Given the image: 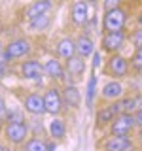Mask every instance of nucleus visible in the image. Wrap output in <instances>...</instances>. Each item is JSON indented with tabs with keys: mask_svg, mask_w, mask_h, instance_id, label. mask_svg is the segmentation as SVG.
I'll use <instances>...</instances> for the list:
<instances>
[{
	"mask_svg": "<svg viewBox=\"0 0 142 151\" xmlns=\"http://www.w3.org/2000/svg\"><path fill=\"white\" fill-rule=\"evenodd\" d=\"M95 51V45H93V40L89 36H80L78 40H76V55L85 59V57L93 55Z\"/></svg>",
	"mask_w": 142,
	"mask_h": 151,
	"instance_id": "14",
	"label": "nucleus"
},
{
	"mask_svg": "<svg viewBox=\"0 0 142 151\" xmlns=\"http://www.w3.org/2000/svg\"><path fill=\"white\" fill-rule=\"evenodd\" d=\"M135 129V117L133 113H120L112 121V136H127Z\"/></svg>",
	"mask_w": 142,
	"mask_h": 151,
	"instance_id": "2",
	"label": "nucleus"
},
{
	"mask_svg": "<svg viewBox=\"0 0 142 151\" xmlns=\"http://www.w3.org/2000/svg\"><path fill=\"white\" fill-rule=\"evenodd\" d=\"M23 151H47L46 147V142L40 138H28L25 142V149Z\"/></svg>",
	"mask_w": 142,
	"mask_h": 151,
	"instance_id": "21",
	"label": "nucleus"
},
{
	"mask_svg": "<svg viewBox=\"0 0 142 151\" xmlns=\"http://www.w3.org/2000/svg\"><path fill=\"white\" fill-rule=\"evenodd\" d=\"M53 8V2L51 0H36L32 2L30 6L27 8V19L38 17V15H44V13H49V9Z\"/></svg>",
	"mask_w": 142,
	"mask_h": 151,
	"instance_id": "11",
	"label": "nucleus"
},
{
	"mask_svg": "<svg viewBox=\"0 0 142 151\" xmlns=\"http://www.w3.org/2000/svg\"><path fill=\"white\" fill-rule=\"evenodd\" d=\"M135 127H138V129H142V110L140 111H135Z\"/></svg>",
	"mask_w": 142,
	"mask_h": 151,
	"instance_id": "30",
	"label": "nucleus"
},
{
	"mask_svg": "<svg viewBox=\"0 0 142 151\" xmlns=\"http://www.w3.org/2000/svg\"><path fill=\"white\" fill-rule=\"evenodd\" d=\"M138 25H140V27H142V15H140V19H138Z\"/></svg>",
	"mask_w": 142,
	"mask_h": 151,
	"instance_id": "34",
	"label": "nucleus"
},
{
	"mask_svg": "<svg viewBox=\"0 0 142 151\" xmlns=\"http://www.w3.org/2000/svg\"><path fill=\"white\" fill-rule=\"evenodd\" d=\"M120 2L121 0H104V8H106V12L108 9H116L117 6H120Z\"/></svg>",
	"mask_w": 142,
	"mask_h": 151,
	"instance_id": "25",
	"label": "nucleus"
},
{
	"mask_svg": "<svg viewBox=\"0 0 142 151\" xmlns=\"http://www.w3.org/2000/svg\"><path fill=\"white\" fill-rule=\"evenodd\" d=\"M44 74L53 79H64V68L57 59H47L44 64Z\"/></svg>",
	"mask_w": 142,
	"mask_h": 151,
	"instance_id": "12",
	"label": "nucleus"
},
{
	"mask_svg": "<svg viewBox=\"0 0 142 151\" xmlns=\"http://www.w3.org/2000/svg\"><path fill=\"white\" fill-rule=\"evenodd\" d=\"M23 108L32 113V115H44L46 113V106H44V96H40L38 93H30L25 96L23 100Z\"/></svg>",
	"mask_w": 142,
	"mask_h": 151,
	"instance_id": "6",
	"label": "nucleus"
},
{
	"mask_svg": "<svg viewBox=\"0 0 142 151\" xmlns=\"http://www.w3.org/2000/svg\"><path fill=\"white\" fill-rule=\"evenodd\" d=\"M133 102H135V111H140L142 110V94L133 96Z\"/></svg>",
	"mask_w": 142,
	"mask_h": 151,
	"instance_id": "28",
	"label": "nucleus"
},
{
	"mask_svg": "<svg viewBox=\"0 0 142 151\" xmlns=\"http://www.w3.org/2000/svg\"><path fill=\"white\" fill-rule=\"evenodd\" d=\"M125 12L120 8L116 9H108L106 15H104V30L106 32H116V30H121L123 25H125Z\"/></svg>",
	"mask_w": 142,
	"mask_h": 151,
	"instance_id": "4",
	"label": "nucleus"
},
{
	"mask_svg": "<svg viewBox=\"0 0 142 151\" xmlns=\"http://www.w3.org/2000/svg\"><path fill=\"white\" fill-rule=\"evenodd\" d=\"M108 68H110V72L114 76H117V78H121V76L127 74V70H129V64H127V60L123 59L121 55H114L110 59V63H108Z\"/></svg>",
	"mask_w": 142,
	"mask_h": 151,
	"instance_id": "15",
	"label": "nucleus"
},
{
	"mask_svg": "<svg viewBox=\"0 0 142 151\" xmlns=\"http://www.w3.org/2000/svg\"><path fill=\"white\" fill-rule=\"evenodd\" d=\"M9 60H12V59H9V57L6 55V51H0V66H8V63H9Z\"/></svg>",
	"mask_w": 142,
	"mask_h": 151,
	"instance_id": "29",
	"label": "nucleus"
},
{
	"mask_svg": "<svg viewBox=\"0 0 142 151\" xmlns=\"http://www.w3.org/2000/svg\"><path fill=\"white\" fill-rule=\"evenodd\" d=\"M123 94V85L117 81H108L102 87V96L108 98V100H114V98H120Z\"/></svg>",
	"mask_w": 142,
	"mask_h": 151,
	"instance_id": "18",
	"label": "nucleus"
},
{
	"mask_svg": "<svg viewBox=\"0 0 142 151\" xmlns=\"http://www.w3.org/2000/svg\"><path fill=\"white\" fill-rule=\"evenodd\" d=\"M133 44L136 45V49L142 45V30H136V34L133 36Z\"/></svg>",
	"mask_w": 142,
	"mask_h": 151,
	"instance_id": "27",
	"label": "nucleus"
},
{
	"mask_svg": "<svg viewBox=\"0 0 142 151\" xmlns=\"http://www.w3.org/2000/svg\"><path fill=\"white\" fill-rule=\"evenodd\" d=\"M4 121H6V123H25L21 111H8L6 117H4Z\"/></svg>",
	"mask_w": 142,
	"mask_h": 151,
	"instance_id": "23",
	"label": "nucleus"
},
{
	"mask_svg": "<svg viewBox=\"0 0 142 151\" xmlns=\"http://www.w3.org/2000/svg\"><path fill=\"white\" fill-rule=\"evenodd\" d=\"M44 106H46V113L59 115L61 110H63V96H61L59 89H55V87L47 89L44 94Z\"/></svg>",
	"mask_w": 142,
	"mask_h": 151,
	"instance_id": "5",
	"label": "nucleus"
},
{
	"mask_svg": "<svg viewBox=\"0 0 142 151\" xmlns=\"http://www.w3.org/2000/svg\"><path fill=\"white\" fill-rule=\"evenodd\" d=\"M44 74V64H40L38 60H25L21 64V76L25 79H40V76Z\"/></svg>",
	"mask_w": 142,
	"mask_h": 151,
	"instance_id": "7",
	"label": "nucleus"
},
{
	"mask_svg": "<svg viewBox=\"0 0 142 151\" xmlns=\"http://www.w3.org/2000/svg\"><path fill=\"white\" fill-rule=\"evenodd\" d=\"M0 125H2V119H0Z\"/></svg>",
	"mask_w": 142,
	"mask_h": 151,
	"instance_id": "37",
	"label": "nucleus"
},
{
	"mask_svg": "<svg viewBox=\"0 0 142 151\" xmlns=\"http://www.w3.org/2000/svg\"><path fill=\"white\" fill-rule=\"evenodd\" d=\"M114 117H116V113L112 111V108H104L97 113V123L99 125H106V123L114 121Z\"/></svg>",
	"mask_w": 142,
	"mask_h": 151,
	"instance_id": "22",
	"label": "nucleus"
},
{
	"mask_svg": "<svg viewBox=\"0 0 142 151\" xmlns=\"http://www.w3.org/2000/svg\"><path fill=\"white\" fill-rule=\"evenodd\" d=\"M89 17V4L85 0H76L72 4V21L76 25H83Z\"/></svg>",
	"mask_w": 142,
	"mask_h": 151,
	"instance_id": "8",
	"label": "nucleus"
},
{
	"mask_svg": "<svg viewBox=\"0 0 142 151\" xmlns=\"http://www.w3.org/2000/svg\"><path fill=\"white\" fill-rule=\"evenodd\" d=\"M57 55L61 59H70V57L76 55V42L72 38H63L57 44Z\"/></svg>",
	"mask_w": 142,
	"mask_h": 151,
	"instance_id": "13",
	"label": "nucleus"
},
{
	"mask_svg": "<svg viewBox=\"0 0 142 151\" xmlns=\"http://www.w3.org/2000/svg\"><path fill=\"white\" fill-rule=\"evenodd\" d=\"M49 134L53 140H63L66 136V125L63 119H59V117H55L53 121L49 123Z\"/></svg>",
	"mask_w": 142,
	"mask_h": 151,
	"instance_id": "19",
	"label": "nucleus"
},
{
	"mask_svg": "<svg viewBox=\"0 0 142 151\" xmlns=\"http://www.w3.org/2000/svg\"><path fill=\"white\" fill-rule=\"evenodd\" d=\"M6 113H8V108H6V100H4L2 96H0V119L4 121V117H6Z\"/></svg>",
	"mask_w": 142,
	"mask_h": 151,
	"instance_id": "26",
	"label": "nucleus"
},
{
	"mask_svg": "<svg viewBox=\"0 0 142 151\" xmlns=\"http://www.w3.org/2000/svg\"><path fill=\"white\" fill-rule=\"evenodd\" d=\"M123 40H125L123 30L106 32V36H104V40H102V47L106 51H116V49H120V47L123 45Z\"/></svg>",
	"mask_w": 142,
	"mask_h": 151,
	"instance_id": "9",
	"label": "nucleus"
},
{
	"mask_svg": "<svg viewBox=\"0 0 142 151\" xmlns=\"http://www.w3.org/2000/svg\"><path fill=\"white\" fill-rule=\"evenodd\" d=\"M2 49H4V47H2V42H0V51H2Z\"/></svg>",
	"mask_w": 142,
	"mask_h": 151,
	"instance_id": "36",
	"label": "nucleus"
},
{
	"mask_svg": "<svg viewBox=\"0 0 142 151\" xmlns=\"http://www.w3.org/2000/svg\"><path fill=\"white\" fill-rule=\"evenodd\" d=\"M4 138L9 144H25L28 138V125L27 123H6L4 125Z\"/></svg>",
	"mask_w": 142,
	"mask_h": 151,
	"instance_id": "1",
	"label": "nucleus"
},
{
	"mask_svg": "<svg viewBox=\"0 0 142 151\" xmlns=\"http://www.w3.org/2000/svg\"><path fill=\"white\" fill-rule=\"evenodd\" d=\"M66 70H68V74L74 76V78H82V74H83V70H85L83 59H82V57H78V55L66 59Z\"/></svg>",
	"mask_w": 142,
	"mask_h": 151,
	"instance_id": "17",
	"label": "nucleus"
},
{
	"mask_svg": "<svg viewBox=\"0 0 142 151\" xmlns=\"http://www.w3.org/2000/svg\"><path fill=\"white\" fill-rule=\"evenodd\" d=\"M131 147V140L127 136H112L110 140L104 144L106 151H125Z\"/></svg>",
	"mask_w": 142,
	"mask_h": 151,
	"instance_id": "16",
	"label": "nucleus"
},
{
	"mask_svg": "<svg viewBox=\"0 0 142 151\" xmlns=\"http://www.w3.org/2000/svg\"><path fill=\"white\" fill-rule=\"evenodd\" d=\"M95 85H97V78L91 76V78H89V83H87V102H91L93 96H95Z\"/></svg>",
	"mask_w": 142,
	"mask_h": 151,
	"instance_id": "24",
	"label": "nucleus"
},
{
	"mask_svg": "<svg viewBox=\"0 0 142 151\" xmlns=\"http://www.w3.org/2000/svg\"><path fill=\"white\" fill-rule=\"evenodd\" d=\"M46 147L47 151H57V144L55 142H46Z\"/></svg>",
	"mask_w": 142,
	"mask_h": 151,
	"instance_id": "32",
	"label": "nucleus"
},
{
	"mask_svg": "<svg viewBox=\"0 0 142 151\" xmlns=\"http://www.w3.org/2000/svg\"><path fill=\"white\" fill-rule=\"evenodd\" d=\"M30 42L27 40V38H15V40H12L9 44L4 47V51H6V55L9 59H23L25 55L30 53Z\"/></svg>",
	"mask_w": 142,
	"mask_h": 151,
	"instance_id": "3",
	"label": "nucleus"
},
{
	"mask_svg": "<svg viewBox=\"0 0 142 151\" xmlns=\"http://www.w3.org/2000/svg\"><path fill=\"white\" fill-rule=\"evenodd\" d=\"M61 96H63V106L66 108H78L80 106V91L76 85H66L64 91L61 93Z\"/></svg>",
	"mask_w": 142,
	"mask_h": 151,
	"instance_id": "10",
	"label": "nucleus"
},
{
	"mask_svg": "<svg viewBox=\"0 0 142 151\" xmlns=\"http://www.w3.org/2000/svg\"><path fill=\"white\" fill-rule=\"evenodd\" d=\"M49 23H51V19H49V15H47V13L28 19V27H30V30H34V32H42V30H46V28L49 27Z\"/></svg>",
	"mask_w": 142,
	"mask_h": 151,
	"instance_id": "20",
	"label": "nucleus"
},
{
	"mask_svg": "<svg viewBox=\"0 0 142 151\" xmlns=\"http://www.w3.org/2000/svg\"><path fill=\"white\" fill-rule=\"evenodd\" d=\"M0 151H6V149H4V145H2V144H0Z\"/></svg>",
	"mask_w": 142,
	"mask_h": 151,
	"instance_id": "35",
	"label": "nucleus"
},
{
	"mask_svg": "<svg viewBox=\"0 0 142 151\" xmlns=\"http://www.w3.org/2000/svg\"><path fill=\"white\" fill-rule=\"evenodd\" d=\"M6 76V66H0V78H4Z\"/></svg>",
	"mask_w": 142,
	"mask_h": 151,
	"instance_id": "33",
	"label": "nucleus"
},
{
	"mask_svg": "<svg viewBox=\"0 0 142 151\" xmlns=\"http://www.w3.org/2000/svg\"><path fill=\"white\" fill-rule=\"evenodd\" d=\"M101 53L99 51H93V68H99V64H101Z\"/></svg>",
	"mask_w": 142,
	"mask_h": 151,
	"instance_id": "31",
	"label": "nucleus"
}]
</instances>
